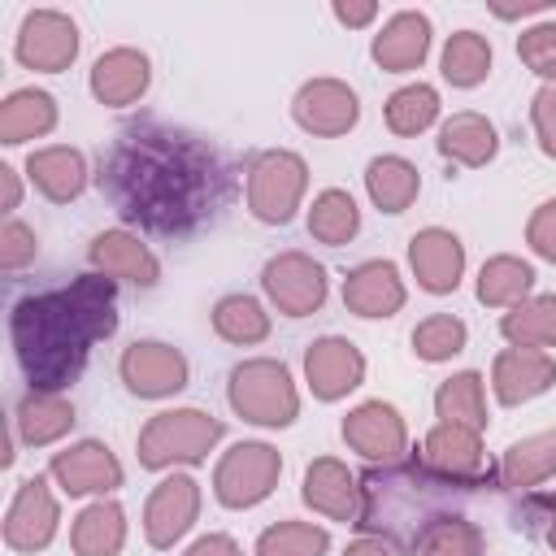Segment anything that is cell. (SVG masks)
<instances>
[{"mask_svg": "<svg viewBox=\"0 0 556 556\" xmlns=\"http://www.w3.org/2000/svg\"><path fill=\"white\" fill-rule=\"evenodd\" d=\"M117 374L126 382L130 395L139 400H165V395H178L191 378V365L178 348L161 343V339H135L122 361H117Z\"/></svg>", "mask_w": 556, "mask_h": 556, "instance_id": "10", "label": "cell"}, {"mask_svg": "<svg viewBox=\"0 0 556 556\" xmlns=\"http://www.w3.org/2000/svg\"><path fill=\"white\" fill-rule=\"evenodd\" d=\"M74 404L61 395V391H26L17 413H13V426H17V439L30 443V447H43V443H56L61 434L74 430Z\"/></svg>", "mask_w": 556, "mask_h": 556, "instance_id": "26", "label": "cell"}, {"mask_svg": "<svg viewBox=\"0 0 556 556\" xmlns=\"http://www.w3.org/2000/svg\"><path fill=\"white\" fill-rule=\"evenodd\" d=\"M226 400L230 408L252 421V426H291L300 417V391L291 382V369L274 356H252V361H239L230 369V382H226Z\"/></svg>", "mask_w": 556, "mask_h": 556, "instance_id": "3", "label": "cell"}, {"mask_svg": "<svg viewBox=\"0 0 556 556\" xmlns=\"http://www.w3.org/2000/svg\"><path fill=\"white\" fill-rule=\"evenodd\" d=\"M530 126L547 156H556V87H539L530 100Z\"/></svg>", "mask_w": 556, "mask_h": 556, "instance_id": "45", "label": "cell"}, {"mask_svg": "<svg viewBox=\"0 0 556 556\" xmlns=\"http://www.w3.org/2000/svg\"><path fill=\"white\" fill-rule=\"evenodd\" d=\"M56 521H61V508H56V495L48 491V478H26L4 513V543L13 552H43L56 534Z\"/></svg>", "mask_w": 556, "mask_h": 556, "instance_id": "15", "label": "cell"}, {"mask_svg": "<svg viewBox=\"0 0 556 556\" xmlns=\"http://www.w3.org/2000/svg\"><path fill=\"white\" fill-rule=\"evenodd\" d=\"M361 230V208L352 200V191L343 187H326L313 195V208H308V235L317 243H330V248H343L352 243Z\"/></svg>", "mask_w": 556, "mask_h": 556, "instance_id": "35", "label": "cell"}, {"mask_svg": "<svg viewBox=\"0 0 556 556\" xmlns=\"http://www.w3.org/2000/svg\"><path fill=\"white\" fill-rule=\"evenodd\" d=\"M465 339H469V330L452 313H430L426 321L413 326V352H417V361H430V365L465 352Z\"/></svg>", "mask_w": 556, "mask_h": 556, "instance_id": "40", "label": "cell"}, {"mask_svg": "<svg viewBox=\"0 0 556 556\" xmlns=\"http://www.w3.org/2000/svg\"><path fill=\"white\" fill-rule=\"evenodd\" d=\"M439 156H447L452 165H465V169H478V165H486L495 152H500V135H495V126L482 117V113H473V109H460V113H452L443 126H439Z\"/></svg>", "mask_w": 556, "mask_h": 556, "instance_id": "25", "label": "cell"}, {"mask_svg": "<svg viewBox=\"0 0 556 556\" xmlns=\"http://www.w3.org/2000/svg\"><path fill=\"white\" fill-rule=\"evenodd\" d=\"M226 434V426L204 413V408H169L148 417V426L139 430V465L143 469H169V465H200L208 460V452L217 447V439Z\"/></svg>", "mask_w": 556, "mask_h": 556, "instance_id": "4", "label": "cell"}, {"mask_svg": "<svg viewBox=\"0 0 556 556\" xmlns=\"http://www.w3.org/2000/svg\"><path fill=\"white\" fill-rule=\"evenodd\" d=\"M530 513L539 517V534L547 547H556V491H543L530 500Z\"/></svg>", "mask_w": 556, "mask_h": 556, "instance_id": "47", "label": "cell"}, {"mask_svg": "<svg viewBox=\"0 0 556 556\" xmlns=\"http://www.w3.org/2000/svg\"><path fill=\"white\" fill-rule=\"evenodd\" d=\"M13 52L35 74H61L78 56V26L61 9H30L22 17V26H17Z\"/></svg>", "mask_w": 556, "mask_h": 556, "instance_id": "9", "label": "cell"}, {"mask_svg": "<svg viewBox=\"0 0 556 556\" xmlns=\"http://www.w3.org/2000/svg\"><path fill=\"white\" fill-rule=\"evenodd\" d=\"M543 9H547V4H491V13H495V17H508V22H513V17H530V13H543Z\"/></svg>", "mask_w": 556, "mask_h": 556, "instance_id": "51", "label": "cell"}, {"mask_svg": "<svg viewBox=\"0 0 556 556\" xmlns=\"http://www.w3.org/2000/svg\"><path fill=\"white\" fill-rule=\"evenodd\" d=\"M282 456L269 443H235L213 469V495L222 508H256L278 486Z\"/></svg>", "mask_w": 556, "mask_h": 556, "instance_id": "6", "label": "cell"}, {"mask_svg": "<svg viewBox=\"0 0 556 556\" xmlns=\"http://www.w3.org/2000/svg\"><path fill=\"white\" fill-rule=\"evenodd\" d=\"M434 413L443 426H465V430H486V395H482V374L460 369L439 382L434 391Z\"/></svg>", "mask_w": 556, "mask_h": 556, "instance_id": "33", "label": "cell"}, {"mask_svg": "<svg viewBox=\"0 0 556 556\" xmlns=\"http://www.w3.org/2000/svg\"><path fill=\"white\" fill-rule=\"evenodd\" d=\"M526 243L534 256L556 265V200H543L526 222Z\"/></svg>", "mask_w": 556, "mask_h": 556, "instance_id": "44", "label": "cell"}, {"mask_svg": "<svg viewBox=\"0 0 556 556\" xmlns=\"http://www.w3.org/2000/svg\"><path fill=\"white\" fill-rule=\"evenodd\" d=\"M9 334H13V352H17V365L30 382V391L70 387L83 374L87 352L96 343L61 291L17 300L9 313Z\"/></svg>", "mask_w": 556, "mask_h": 556, "instance_id": "2", "label": "cell"}, {"mask_svg": "<svg viewBox=\"0 0 556 556\" xmlns=\"http://www.w3.org/2000/svg\"><path fill=\"white\" fill-rule=\"evenodd\" d=\"M200 517V482L191 473H169L152 486L143 504V539L156 552H169Z\"/></svg>", "mask_w": 556, "mask_h": 556, "instance_id": "11", "label": "cell"}, {"mask_svg": "<svg viewBox=\"0 0 556 556\" xmlns=\"http://www.w3.org/2000/svg\"><path fill=\"white\" fill-rule=\"evenodd\" d=\"M0 182H4V213H13L22 204V182H17V169L13 165H0Z\"/></svg>", "mask_w": 556, "mask_h": 556, "instance_id": "50", "label": "cell"}, {"mask_svg": "<svg viewBox=\"0 0 556 556\" xmlns=\"http://www.w3.org/2000/svg\"><path fill=\"white\" fill-rule=\"evenodd\" d=\"M213 330L226 339V343H239V348H252L261 339H269V313L256 295H222L213 304Z\"/></svg>", "mask_w": 556, "mask_h": 556, "instance_id": "37", "label": "cell"}, {"mask_svg": "<svg viewBox=\"0 0 556 556\" xmlns=\"http://www.w3.org/2000/svg\"><path fill=\"white\" fill-rule=\"evenodd\" d=\"M517 56L539 74L556 78V22H534L517 35Z\"/></svg>", "mask_w": 556, "mask_h": 556, "instance_id": "42", "label": "cell"}, {"mask_svg": "<svg viewBox=\"0 0 556 556\" xmlns=\"http://www.w3.org/2000/svg\"><path fill=\"white\" fill-rule=\"evenodd\" d=\"M330 13H334V22H343L348 30H356V26H369L378 17V4L374 0H334Z\"/></svg>", "mask_w": 556, "mask_h": 556, "instance_id": "46", "label": "cell"}, {"mask_svg": "<svg viewBox=\"0 0 556 556\" xmlns=\"http://www.w3.org/2000/svg\"><path fill=\"white\" fill-rule=\"evenodd\" d=\"M443 78L452 87H478L491 74V43L478 30H456L443 43Z\"/></svg>", "mask_w": 556, "mask_h": 556, "instance_id": "38", "label": "cell"}, {"mask_svg": "<svg viewBox=\"0 0 556 556\" xmlns=\"http://www.w3.org/2000/svg\"><path fill=\"white\" fill-rule=\"evenodd\" d=\"M365 191H369L374 208H382V213H404V208L417 200V191H421V174H417L413 161L387 152V156H374V161L365 165Z\"/></svg>", "mask_w": 556, "mask_h": 556, "instance_id": "31", "label": "cell"}, {"mask_svg": "<svg viewBox=\"0 0 556 556\" xmlns=\"http://www.w3.org/2000/svg\"><path fill=\"white\" fill-rule=\"evenodd\" d=\"M417 556H482V530L456 513L439 517L421 543H417Z\"/></svg>", "mask_w": 556, "mask_h": 556, "instance_id": "41", "label": "cell"}, {"mask_svg": "<svg viewBox=\"0 0 556 556\" xmlns=\"http://www.w3.org/2000/svg\"><path fill=\"white\" fill-rule=\"evenodd\" d=\"M308 191V165L300 152L269 148L248 165V213L265 226H287Z\"/></svg>", "mask_w": 556, "mask_h": 556, "instance_id": "5", "label": "cell"}, {"mask_svg": "<svg viewBox=\"0 0 556 556\" xmlns=\"http://www.w3.org/2000/svg\"><path fill=\"white\" fill-rule=\"evenodd\" d=\"M261 287H265L269 304L278 313H287V317H308L330 295V278H326V269L308 252H278V256H269L265 269H261Z\"/></svg>", "mask_w": 556, "mask_h": 556, "instance_id": "7", "label": "cell"}, {"mask_svg": "<svg viewBox=\"0 0 556 556\" xmlns=\"http://www.w3.org/2000/svg\"><path fill=\"white\" fill-rule=\"evenodd\" d=\"M343 443L356 456L374 460V465H395L404 456V447H408V426H404V417H400L395 404L365 400V404H356L343 417Z\"/></svg>", "mask_w": 556, "mask_h": 556, "instance_id": "13", "label": "cell"}, {"mask_svg": "<svg viewBox=\"0 0 556 556\" xmlns=\"http://www.w3.org/2000/svg\"><path fill=\"white\" fill-rule=\"evenodd\" d=\"M343 556H391V543H387V539H374V534H365V539L348 543V547H343Z\"/></svg>", "mask_w": 556, "mask_h": 556, "instance_id": "49", "label": "cell"}, {"mask_svg": "<svg viewBox=\"0 0 556 556\" xmlns=\"http://www.w3.org/2000/svg\"><path fill=\"white\" fill-rule=\"evenodd\" d=\"M182 556H243L230 534H200Z\"/></svg>", "mask_w": 556, "mask_h": 556, "instance_id": "48", "label": "cell"}, {"mask_svg": "<svg viewBox=\"0 0 556 556\" xmlns=\"http://www.w3.org/2000/svg\"><path fill=\"white\" fill-rule=\"evenodd\" d=\"M291 117L300 130L317 139H334L361 122V100L343 78H308L291 100Z\"/></svg>", "mask_w": 556, "mask_h": 556, "instance_id": "12", "label": "cell"}, {"mask_svg": "<svg viewBox=\"0 0 556 556\" xmlns=\"http://www.w3.org/2000/svg\"><path fill=\"white\" fill-rule=\"evenodd\" d=\"M26 174L35 182L39 195H48L52 204H70L83 195L87 187V161L78 148L70 143H48V148H35L26 156Z\"/></svg>", "mask_w": 556, "mask_h": 556, "instance_id": "24", "label": "cell"}, {"mask_svg": "<svg viewBox=\"0 0 556 556\" xmlns=\"http://www.w3.org/2000/svg\"><path fill=\"white\" fill-rule=\"evenodd\" d=\"M530 291H534L530 261L508 256V252L482 261V269H478V300L486 308H517L521 300H530Z\"/></svg>", "mask_w": 556, "mask_h": 556, "instance_id": "32", "label": "cell"}, {"mask_svg": "<svg viewBox=\"0 0 556 556\" xmlns=\"http://www.w3.org/2000/svg\"><path fill=\"white\" fill-rule=\"evenodd\" d=\"M56 126V100L39 87H17L0 104V143L17 148L26 139H39Z\"/></svg>", "mask_w": 556, "mask_h": 556, "instance_id": "28", "label": "cell"}, {"mask_svg": "<svg viewBox=\"0 0 556 556\" xmlns=\"http://www.w3.org/2000/svg\"><path fill=\"white\" fill-rule=\"evenodd\" d=\"M304 378L317 400H326V404L343 400L348 391H356L365 382V356L352 339H339V334L313 339L304 352Z\"/></svg>", "mask_w": 556, "mask_h": 556, "instance_id": "16", "label": "cell"}, {"mask_svg": "<svg viewBox=\"0 0 556 556\" xmlns=\"http://www.w3.org/2000/svg\"><path fill=\"white\" fill-rule=\"evenodd\" d=\"M408 291L404 278L391 261H361L348 278H343V308L356 317H395L404 308Z\"/></svg>", "mask_w": 556, "mask_h": 556, "instance_id": "20", "label": "cell"}, {"mask_svg": "<svg viewBox=\"0 0 556 556\" xmlns=\"http://www.w3.org/2000/svg\"><path fill=\"white\" fill-rule=\"evenodd\" d=\"M100 191L126 222L156 235H187L230 200V174L204 139L143 122L126 126L109 148Z\"/></svg>", "mask_w": 556, "mask_h": 556, "instance_id": "1", "label": "cell"}, {"mask_svg": "<svg viewBox=\"0 0 556 556\" xmlns=\"http://www.w3.org/2000/svg\"><path fill=\"white\" fill-rule=\"evenodd\" d=\"M408 265H413V278L421 291L452 295L465 274V243L443 226H426L408 239Z\"/></svg>", "mask_w": 556, "mask_h": 556, "instance_id": "18", "label": "cell"}, {"mask_svg": "<svg viewBox=\"0 0 556 556\" xmlns=\"http://www.w3.org/2000/svg\"><path fill=\"white\" fill-rule=\"evenodd\" d=\"M430 52V17L417 9H400L369 43V56L387 70V74H408L426 61Z\"/></svg>", "mask_w": 556, "mask_h": 556, "instance_id": "23", "label": "cell"}, {"mask_svg": "<svg viewBox=\"0 0 556 556\" xmlns=\"http://www.w3.org/2000/svg\"><path fill=\"white\" fill-rule=\"evenodd\" d=\"M552 473H556V426L517 439V443L500 456V469H495V478H500L504 486H513V491H530V486L547 482Z\"/></svg>", "mask_w": 556, "mask_h": 556, "instance_id": "27", "label": "cell"}, {"mask_svg": "<svg viewBox=\"0 0 556 556\" xmlns=\"http://www.w3.org/2000/svg\"><path fill=\"white\" fill-rule=\"evenodd\" d=\"M556 382V361L534 348H504L491 365V391L500 404H526Z\"/></svg>", "mask_w": 556, "mask_h": 556, "instance_id": "22", "label": "cell"}, {"mask_svg": "<svg viewBox=\"0 0 556 556\" xmlns=\"http://www.w3.org/2000/svg\"><path fill=\"white\" fill-rule=\"evenodd\" d=\"M61 295H65V304L74 308V317L87 326V334L96 343L117 330V282L113 278L91 269V274L74 278L70 287H61Z\"/></svg>", "mask_w": 556, "mask_h": 556, "instance_id": "29", "label": "cell"}, {"mask_svg": "<svg viewBox=\"0 0 556 556\" xmlns=\"http://www.w3.org/2000/svg\"><path fill=\"white\" fill-rule=\"evenodd\" d=\"M417 465L426 473L452 482V486H482L491 478V465H486V452H482V434L465 430V426H443V421L421 439Z\"/></svg>", "mask_w": 556, "mask_h": 556, "instance_id": "8", "label": "cell"}, {"mask_svg": "<svg viewBox=\"0 0 556 556\" xmlns=\"http://www.w3.org/2000/svg\"><path fill=\"white\" fill-rule=\"evenodd\" d=\"M500 334L513 348H534V352L556 348V295L552 291L547 295H530L517 308H508L500 317Z\"/></svg>", "mask_w": 556, "mask_h": 556, "instance_id": "34", "label": "cell"}, {"mask_svg": "<svg viewBox=\"0 0 556 556\" xmlns=\"http://www.w3.org/2000/svg\"><path fill=\"white\" fill-rule=\"evenodd\" d=\"M330 534L313 521H274L256 534L252 556H326Z\"/></svg>", "mask_w": 556, "mask_h": 556, "instance_id": "39", "label": "cell"}, {"mask_svg": "<svg viewBox=\"0 0 556 556\" xmlns=\"http://www.w3.org/2000/svg\"><path fill=\"white\" fill-rule=\"evenodd\" d=\"M304 504L330 521H343V526H356L361 513H365V491L361 482L352 478V469L334 456H317L308 469H304V486H300Z\"/></svg>", "mask_w": 556, "mask_h": 556, "instance_id": "17", "label": "cell"}, {"mask_svg": "<svg viewBox=\"0 0 556 556\" xmlns=\"http://www.w3.org/2000/svg\"><path fill=\"white\" fill-rule=\"evenodd\" d=\"M122 543H126V513H122V504H113L104 495L96 504H87L70 526L74 556H117Z\"/></svg>", "mask_w": 556, "mask_h": 556, "instance_id": "30", "label": "cell"}, {"mask_svg": "<svg viewBox=\"0 0 556 556\" xmlns=\"http://www.w3.org/2000/svg\"><path fill=\"white\" fill-rule=\"evenodd\" d=\"M91 96L100 100V104H109V109H126V104H135V100H143V91H148V83H152V65H148V56L139 52V48H109V52H100L96 56V65H91Z\"/></svg>", "mask_w": 556, "mask_h": 556, "instance_id": "21", "label": "cell"}, {"mask_svg": "<svg viewBox=\"0 0 556 556\" xmlns=\"http://www.w3.org/2000/svg\"><path fill=\"white\" fill-rule=\"evenodd\" d=\"M35 252H39V239H35V230L26 226V222H17V217H9L4 226H0V269H22V265H30L35 261Z\"/></svg>", "mask_w": 556, "mask_h": 556, "instance_id": "43", "label": "cell"}, {"mask_svg": "<svg viewBox=\"0 0 556 556\" xmlns=\"http://www.w3.org/2000/svg\"><path fill=\"white\" fill-rule=\"evenodd\" d=\"M87 261L96 274L113 278V282H135V287H156L161 278V261L152 256V248L130 235V230H100L87 243Z\"/></svg>", "mask_w": 556, "mask_h": 556, "instance_id": "19", "label": "cell"}, {"mask_svg": "<svg viewBox=\"0 0 556 556\" xmlns=\"http://www.w3.org/2000/svg\"><path fill=\"white\" fill-rule=\"evenodd\" d=\"M382 117H387V130L391 135L413 139V135H421V130H430L439 122V91L430 83H408V87H400V91L387 96Z\"/></svg>", "mask_w": 556, "mask_h": 556, "instance_id": "36", "label": "cell"}, {"mask_svg": "<svg viewBox=\"0 0 556 556\" xmlns=\"http://www.w3.org/2000/svg\"><path fill=\"white\" fill-rule=\"evenodd\" d=\"M48 478L65 495H109L122 486V460L109 452V443L83 439V443H70L65 452H52Z\"/></svg>", "mask_w": 556, "mask_h": 556, "instance_id": "14", "label": "cell"}]
</instances>
